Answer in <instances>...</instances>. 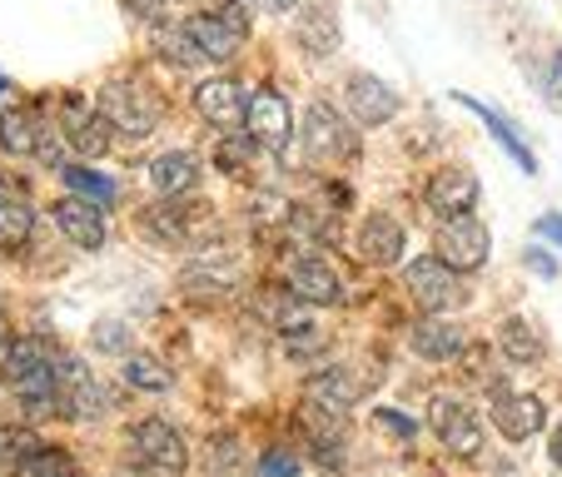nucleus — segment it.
<instances>
[{
  "label": "nucleus",
  "mask_w": 562,
  "mask_h": 477,
  "mask_svg": "<svg viewBox=\"0 0 562 477\" xmlns=\"http://www.w3.org/2000/svg\"><path fill=\"white\" fill-rule=\"evenodd\" d=\"M194 110H200L220 135H234V129H245L249 95L239 80H204V86L194 90Z\"/></svg>",
  "instance_id": "nucleus-10"
},
{
  "label": "nucleus",
  "mask_w": 562,
  "mask_h": 477,
  "mask_svg": "<svg viewBox=\"0 0 562 477\" xmlns=\"http://www.w3.org/2000/svg\"><path fill=\"white\" fill-rule=\"evenodd\" d=\"M245 129L249 139H255L259 149H269V155H284L289 139H294V110H289V100L279 95V90H255L249 95V115H245Z\"/></svg>",
  "instance_id": "nucleus-4"
},
{
  "label": "nucleus",
  "mask_w": 562,
  "mask_h": 477,
  "mask_svg": "<svg viewBox=\"0 0 562 477\" xmlns=\"http://www.w3.org/2000/svg\"><path fill=\"white\" fill-rule=\"evenodd\" d=\"M255 5H265V11H294L299 0H255Z\"/></svg>",
  "instance_id": "nucleus-41"
},
{
  "label": "nucleus",
  "mask_w": 562,
  "mask_h": 477,
  "mask_svg": "<svg viewBox=\"0 0 562 477\" xmlns=\"http://www.w3.org/2000/svg\"><path fill=\"white\" fill-rule=\"evenodd\" d=\"M299 473V463L289 453H269L265 457V477H294Z\"/></svg>",
  "instance_id": "nucleus-37"
},
{
  "label": "nucleus",
  "mask_w": 562,
  "mask_h": 477,
  "mask_svg": "<svg viewBox=\"0 0 562 477\" xmlns=\"http://www.w3.org/2000/svg\"><path fill=\"white\" fill-rule=\"evenodd\" d=\"M404 284L428 314H448L453 304H463V288H458V274L443 264L438 254H424L404 269Z\"/></svg>",
  "instance_id": "nucleus-5"
},
{
  "label": "nucleus",
  "mask_w": 562,
  "mask_h": 477,
  "mask_svg": "<svg viewBox=\"0 0 562 477\" xmlns=\"http://www.w3.org/2000/svg\"><path fill=\"white\" fill-rule=\"evenodd\" d=\"M214 15H220V21L229 25V31L249 35V5H245V0H224V5H220V11H214Z\"/></svg>",
  "instance_id": "nucleus-35"
},
{
  "label": "nucleus",
  "mask_w": 562,
  "mask_h": 477,
  "mask_svg": "<svg viewBox=\"0 0 562 477\" xmlns=\"http://www.w3.org/2000/svg\"><path fill=\"white\" fill-rule=\"evenodd\" d=\"M477 174L463 170V164H443V170H434V180H428L424 200L434 214H443V219H463V214H473L477 204Z\"/></svg>",
  "instance_id": "nucleus-9"
},
{
  "label": "nucleus",
  "mask_w": 562,
  "mask_h": 477,
  "mask_svg": "<svg viewBox=\"0 0 562 477\" xmlns=\"http://www.w3.org/2000/svg\"><path fill=\"white\" fill-rule=\"evenodd\" d=\"M255 314L265 318V323H274L279 333H308V304H299L284 284L259 288V294H255Z\"/></svg>",
  "instance_id": "nucleus-19"
},
{
  "label": "nucleus",
  "mask_w": 562,
  "mask_h": 477,
  "mask_svg": "<svg viewBox=\"0 0 562 477\" xmlns=\"http://www.w3.org/2000/svg\"><path fill=\"white\" fill-rule=\"evenodd\" d=\"M165 5H170V0H165Z\"/></svg>",
  "instance_id": "nucleus-44"
},
{
  "label": "nucleus",
  "mask_w": 562,
  "mask_h": 477,
  "mask_svg": "<svg viewBox=\"0 0 562 477\" xmlns=\"http://www.w3.org/2000/svg\"><path fill=\"white\" fill-rule=\"evenodd\" d=\"M55 224H60V234L70 239V245L80 249H100L105 245V209H95L90 200H60L55 204Z\"/></svg>",
  "instance_id": "nucleus-17"
},
{
  "label": "nucleus",
  "mask_w": 562,
  "mask_h": 477,
  "mask_svg": "<svg viewBox=\"0 0 562 477\" xmlns=\"http://www.w3.org/2000/svg\"><path fill=\"white\" fill-rule=\"evenodd\" d=\"M65 190L75 194V200H90L95 209H110V204L120 200V184L110 180V174H100V170H90V164H65Z\"/></svg>",
  "instance_id": "nucleus-25"
},
{
  "label": "nucleus",
  "mask_w": 562,
  "mask_h": 477,
  "mask_svg": "<svg viewBox=\"0 0 562 477\" xmlns=\"http://www.w3.org/2000/svg\"><path fill=\"white\" fill-rule=\"evenodd\" d=\"M434 254L443 259L453 274H473V269H483L488 254H493L488 224H477L473 214H463V219H443L438 224V239H434Z\"/></svg>",
  "instance_id": "nucleus-2"
},
{
  "label": "nucleus",
  "mask_w": 562,
  "mask_h": 477,
  "mask_svg": "<svg viewBox=\"0 0 562 477\" xmlns=\"http://www.w3.org/2000/svg\"><path fill=\"white\" fill-rule=\"evenodd\" d=\"M255 139H245V129H234V135H224L220 139V149H214V159H220V170L224 174H239V170H249V159H255Z\"/></svg>",
  "instance_id": "nucleus-31"
},
{
  "label": "nucleus",
  "mask_w": 562,
  "mask_h": 477,
  "mask_svg": "<svg viewBox=\"0 0 562 477\" xmlns=\"http://www.w3.org/2000/svg\"><path fill=\"white\" fill-rule=\"evenodd\" d=\"M542 423H548V408H542V398H532V393H498V398H493V428H498L503 438H513V443L538 438Z\"/></svg>",
  "instance_id": "nucleus-12"
},
{
  "label": "nucleus",
  "mask_w": 562,
  "mask_h": 477,
  "mask_svg": "<svg viewBox=\"0 0 562 477\" xmlns=\"http://www.w3.org/2000/svg\"><path fill=\"white\" fill-rule=\"evenodd\" d=\"M60 135L75 155L86 159H100L110 149V125L100 110H90L80 95H65V110H60Z\"/></svg>",
  "instance_id": "nucleus-11"
},
{
  "label": "nucleus",
  "mask_w": 562,
  "mask_h": 477,
  "mask_svg": "<svg viewBox=\"0 0 562 477\" xmlns=\"http://www.w3.org/2000/svg\"><path fill=\"white\" fill-rule=\"evenodd\" d=\"M299 41L314 55H334L339 50V15L324 11V5H308L304 21H299Z\"/></svg>",
  "instance_id": "nucleus-27"
},
{
  "label": "nucleus",
  "mask_w": 562,
  "mask_h": 477,
  "mask_svg": "<svg viewBox=\"0 0 562 477\" xmlns=\"http://www.w3.org/2000/svg\"><path fill=\"white\" fill-rule=\"evenodd\" d=\"M344 100H349V120L363 129L373 125H389L393 115H398V90L389 86V80H379V75H349V86H344Z\"/></svg>",
  "instance_id": "nucleus-7"
},
{
  "label": "nucleus",
  "mask_w": 562,
  "mask_h": 477,
  "mask_svg": "<svg viewBox=\"0 0 562 477\" xmlns=\"http://www.w3.org/2000/svg\"><path fill=\"white\" fill-rule=\"evenodd\" d=\"M159 55H170L175 65H200V55H194V45H190V35H184V25L180 31H159Z\"/></svg>",
  "instance_id": "nucleus-33"
},
{
  "label": "nucleus",
  "mask_w": 562,
  "mask_h": 477,
  "mask_svg": "<svg viewBox=\"0 0 562 477\" xmlns=\"http://www.w3.org/2000/svg\"><path fill=\"white\" fill-rule=\"evenodd\" d=\"M0 200H5V180H0Z\"/></svg>",
  "instance_id": "nucleus-43"
},
{
  "label": "nucleus",
  "mask_w": 562,
  "mask_h": 477,
  "mask_svg": "<svg viewBox=\"0 0 562 477\" xmlns=\"http://www.w3.org/2000/svg\"><path fill=\"white\" fill-rule=\"evenodd\" d=\"M304 398H308V404H318V408H334V413H349L353 398H359V383H353L349 373L329 368L324 378H308Z\"/></svg>",
  "instance_id": "nucleus-26"
},
{
  "label": "nucleus",
  "mask_w": 562,
  "mask_h": 477,
  "mask_svg": "<svg viewBox=\"0 0 562 477\" xmlns=\"http://www.w3.org/2000/svg\"><path fill=\"white\" fill-rule=\"evenodd\" d=\"M552 463H558V467H562V433H558V438H552Z\"/></svg>",
  "instance_id": "nucleus-42"
},
{
  "label": "nucleus",
  "mask_w": 562,
  "mask_h": 477,
  "mask_svg": "<svg viewBox=\"0 0 562 477\" xmlns=\"http://www.w3.org/2000/svg\"><path fill=\"white\" fill-rule=\"evenodd\" d=\"M95 343H100V349H120V353H125L130 333L120 329V323H100V329H95Z\"/></svg>",
  "instance_id": "nucleus-36"
},
{
  "label": "nucleus",
  "mask_w": 562,
  "mask_h": 477,
  "mask_svg": "<svg viewBox=\"0 0 562 477\" xmlns=\"http://www.w3.org/2000/svg\"><path fill=\"white\" fill-rule=\"evenodd\" d=\"M408 343H414V353H418V359H428V363H453V359H463L468 333L458 329V318L428 314V318H418V323H414Z\"/></svg>",
  "instance_id": "nucleus-13"
},
{
  "label": "nucleus",
  "mask_w": 562,
  "mask_h": 477,
  "mask_svg": "<svg viewBox=\"0 0 562 477\" xmlns=\"http://www.w3.org/2000/svg\"><path fill=\"white\" fill-rule=\"evenodd\" d=\"M522 264H528L532 274H542V279H552V274H558V264H552V259L542 254V249H528V254H522Z\"/></svg>",
  "instance_id": "nucleus-39"
},
{
  "label": "nucleus",
  "mask_w": 562,
  "mask_h": 477,
  "mask_svg": "<svg viewBox=\"0 0 562 477\" xmlns=\"http://www.w3.org/2000/svg\"><path fill=\"white\" fill-rule=\"evenodd\" d=\"M135 229L145 234L149 245H184V239H190V229H184V214H180V204H175V200L145 204V209H139V219H135Z\"/></svg>",
  "instance_id": "nucleus-21"
},
{
  "label": "nucleus",
  "mask_w": 562,
  "mask_h": 477,
  "mask_svg": "<svg viewBox=\"0 0 562 477\" xmlns=\"http://www.w3.org/2000/svg\"><path fill=\"white\" fill-rule=\"evenodd\" d=\"M184 35H190L194 55H200V60H214V65L234 60V55H239V45H245V35L229 31V25H224L214 11L190 15V21H184Z\"/></svg>",
  "instance_id": "nucleus-15"
},
{
  "label": "nucleus",
  "mask_w": 562,
  "mask_h": 477,
  "mask_svg": "<svg viewBox=\"0 0 562 477\" xmlns=\"http://www.w3.org/2000/svg\"><path fill=\"white\" fill-rule=\"evenodd\" d=\"M31 229H35L31 204L5 194V200H0V249H21L25 239H31Z\"/></svg>",
  "instance_id": "nucleus-29"
},
{
  "label": "nucleus",
  "mask_w": 562,
  "mask_h": 477,
  "mask_svg": "<svg viewBox=\"0 0 562 477\" xmlns=\"http://www.w3.org/2000/svg\"><path fill=\"white\" fill-rule=\"evenodd\" d=\"M458 105H468V110H473L477 120H483V125L493 129V139H498V145L508 149L513 159H518V164H522V174H532V170H538V159H532V149L522 145V135H518V129L508 125V120L498 115V110H493V105H483V100H473V95H458Z\"/></svg>",
  "instance_id": "nucleus-22"
},
{
  "label": "nucleus",
  "mask_w": 562,
  "mask_h": 477,
  "mask_svg": "<svg viewBox=\"0 0 562 477\" xmlns=\"http://www.w3.org/2000/svg\"><path fill=\"white\" fill-rule=\"evenodd\" d=\"M125 383L139 393H165L170 388V368H165V359H155V353H130L125 359Z\"/></svg>",
  "instance_id": "nucleus-28"
},
{
  "label": "nucleus",
  "mask_w": 562,
  "mask_h": 477,
  "mask_svg": "<svg viewBox=\"0 0 562 477\" xmlns=\"http://www.w3.org/2000/svg\"><path fill=\"white\" fill-rule=\"evenodd\" d=\"M284 288L299 298V304H334L344 294L339 274L324 254H294L284 264Z\"/></svg>",
  "instance_id": "nucleus-8"
},
{
  "label": "nucleus",
  "mask_w": 562,
  "mask_h": 477,
  "mask_svg": "<svg viewBox=\"0 0 562 477\" xmlns=\"http://www.w3.org/2000/svg\"><path fill=\"white\" fill-rule=\"evenodd\" d=\"M21 477H80V467H75V457L60 453V447H35L21 463Z\"/></svg>",
  "instance_id": "nucleus-30"
},
{
  "label": "nucleus",
  "mask_w": 562,
  "mask_h": 477,
  "mask_svg": "<svg viewBox=\"0 0 562 477\" xmlns=\"http://www.w3.org/2000/svg\"><path fill=\"white\" fill-rule=\"evenodd\" d=\"M349 149H353V135L344 129V120L334 115L324 100L308 105V115H304V155L308 159H334V155H349Z\"/></svg>",
  "instance_id": "nucleus-14"
},
{
  "label": "nucleus",
  "mask_w": 562,
  "mask_h": 477,
  "mask_svg": "<svg viewBox=\"0 0 562 477\" xmlns=\"http://www.w3.org/2000/svg\"><path fill=\"white\" fill-rule=\"evenodd\" d=\"M45 120L31 115V110H11V115H0V145L11 149V155H41L45 145Z\"/></svg>",
  "instance_id": "nucleus-24"
},
{
  "label": "nucleus",
  "mask_w": 562,
  "mask_h": 477,
  "mask_svg": "<svg viewBox=\"0 0 562 477\" xmlns=\"http://www.w3.org/2000/svg\"><path fill=\"white\" fill-rule=\"evenodd\" d=\"M548 95H552V105L562 110V50L552 55V80H548Z\"/></svg>",
  "instance_id": "nucleus-40"
},
{
  "label": "nucleus",
  "mask_w": 562,
  "mask_h": 477,
  "mask_svg": "<svg viewBox=\"0 0 562 477\" xmlns=\"http://www.w3.org/2000/svg\"><path fill=\"white\" fill-rule=\"evenodd\" d=\"M41 447V438L31 433V428H21V423H5L0 428V463H11V467H21L25 457Z\"/></svg>",
  "instance_id": "nucleus-32"
},
{
  "label": "nucleus",
  "mask_w": 562,
  "mask_h": 477,
  "mask_svg": "<svg viewBox=\"0 0 562 477\" xmlns=\"http://www.w3.org/2000/svg\"><path fill=\"white\" fill-rule=\"evenodd\" d=\"M100 115H105V125L120 129V135L145 139L149 129L159 125V100L149 95L139 80H110V86L100 90Z\"/></svg>",
  "instance_id": "nucleus-1"
},
{
  "label": "nucleus",
  "mask_w": 562,
  "mask_h": 477,
  "mask_svg": "<svg viewBox=\"0 0 562 477\" xmlns=\"http://www.w3.org/2000/svg\"><path fill=\"white\" fill-rule=\"evenodd\" d=\"M532 229H538L542 239H548V245H562V214H542V219L532 224Z\"/></svg>",
  "instance_id": "nucleus-38"
},
{
  "label": "nucleus",
  "mask_w": 562,
  "mask_h": 477,
  "mask_svg": "<svg viewBox=\"0 0 562 477\" xmlns=\"http://www.w3.org/2000/svg\"><path fill=\"white\" fill-rule=\"evenodd\" d=\"M149 184H155L165 200H180L200 184V159L184 155V149H170V155H155L149 159Z\"/></svg>",
  "instance_id": "nucleus-18"
},
{
  "label": "nucleus",
  "mask_w": 562,
  "mask_h": 477,
  "mask_svg": "<svg viewBox=\"0 0 562 477\" xmlns=\"http://www.w3.org/2000/svg\"><path fill=\"white\" fill-rule=\"evenodd\" d=\"M404 245H408V229L393 214H369L359 224V254L369 264H398L404 259Z\"/></svg>",
  "instance_id": "nucleus-16"
},
{
  "label": "nucleus",
  "mask_w": 562,
  "mask_h": 477,
  "mask_svg": "<svg viewBox=\"0 0 562 477\" xmlns=\"http://www.w3.org/2000/svg\"><path fill=\"white\" fill-rule=\"evenodd\" d=\"M373 428H383V433H398L408 443V438H414V418H404V413H393V408H379V413H373Z\"/></svg>",
  "instance_id": "nucleus-34"
},
{
  "label": "nucleus",
  "mask_w": 562,
  "mask_h": 477,
  "mask_svg": "<svg viewBox=\"0 0 562 477\" xmlns=\"http://www.w3.org/2000/svg\"><path fill=\"white\" fill-rule=\"evenodd\" d=\"M498 349H503V359L508 363H542L548 359V343H542V333L532 329L528 318H503Z\"/></svg>",
  "instance_id": "nucleus-23"
},
{
  "label": "nucleus",
  "mask_w": 562,
  "mask_h": 477,
  "mask_svg": "<svg viewBox=\"0 0 562 477\" xmlns=\"http://www.w3.org/2000/svg\"><path fill=\"white\" fill-rule=\"evenodd\" d=\"M41 373H50V353H45V339H15V343H5V353H0V378L21 388V383L41 378Z\"/></svg>",
  "instance_id": "nucleus-20"
},
{
  "label": "nucleus",
  "mask_w": 562,
  "mask_h": 477,
  "mask_svg": "<svg viewBox=\"0 0 562 477\" xmlns=\"http://www.w3.org/2000/svg\"><path fill=\"white\" fill-rule=\"evenodd\" d=\"M130 447H135V457L139 463H149L155 473L180 477L184 467H190V453H184L180 428L165 423V418H139V423L130 428Z\"/></svg>",
  "instance_id": "nucleus-3"
},
{
  "label": "nucleus",
  "mask_w": 562,
  "mask_h": 477,
  "mask_svg": "<svg viewBox=\"0 0 562 477\" xmlns=\"http://www.w3.org/2000/svg\"><path fill=\"white\" fill-rule=\"evenodd\" d=\"M428 423H434L443 453H453V457H473L477 447H483V423H477V413L463 404V398H438Z\"/></svg>",
  "instance_id": "nucleus-6"
}]
</instances>
